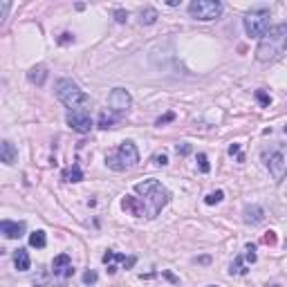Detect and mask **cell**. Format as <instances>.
<instances>
[{
  "instance_id": "4fadbf2b",
  "label": "cell",
  "mask_w": 287,
  "mask_h": 287,
  "mask_svg": "<svg viewBox=\"0 0 287 287\" xmlns=\"http://www.w3.org/2000/svg\"><path fill=\"white\" fill-rule=\"evenodd\" d=\"M121 206H123V211H128L133 213V216H146V209H144V204H141V200L139 198H133V195H126V198L121 200Z\"/></svg>"
},
{
  "instance_id": "277c9868",
  "label": "cell",
  "mask_w": 287,
  "mask_h": 287,
  "mask_svg": "<svg viewBox=\"0 0 287 287\" xmlns=\"http://www.w3.org/2000/svg\"><path fill=\"white\" fill-rule=\"evenodd\" d=\"M106 164L110 166L112 170H128V169H135L139 164V152H137V146L133 141H123L121 146L117 148L115 155H108L106 157Z\"/></svg>"
},
{
  "instance_id": "ffe728a7",
  "label": "cell",
  "mask_w": 287,
  "mask_h": 287,
  "mask_svg": "<svg viewBox=\"0 0 287 287\" xmlns=\"http://www.w3.org/2000/svg\"><path fill=\"white\" fill-rule=\"evenodd\" d=\"M139 20H141V25H152L155 20H157V12L148 7V9H144V12H141V18H139Z\"/></svg>"
},
{
  "instance_id": "484cf974",
  "label": "cell",
  "mask_w": 287,
  "mask_h": 287,
  "mask_svg": "<svg viewBox=\"0 0 287 287\" xmlns=\"http://www.w3.org/2000/svg\"><path fill=\"white\" fill-rule=\"evenodd\" d=\"M83 283H97V271H92V270H88L85 274H83Z\"/></svg>"
},
{
  "instance_id": "d6986e66",
  "label": "cell",
  "mask_w": 287,
  "mask_h": 287,
  "mask_svg": "<svg viewBox=\"0 0 287 287\" xmlns=\"http://www.w3.org/2000/svg\"><path fill=\"white\" fill-rule=\"evenodd\" d=\"M115 121H117V117L103 110V112H101V117H99V128L108 130V128H112V126H115Z\"/></svg>"
},
{
  "instance_id": "4316f807",
  "label": "cell",
  "mask_w": 287,
  "mask_h": 287,
  "mask_svg": "<svg viewBox=\"0 0 287 287\" xmlns=\"http://www.w3.org/2000/svg\"><path fill=\"white\" fill-rule=\"evenodd\" d=\"M263 242L265 245H276V234L274 231H267V234L263 236Z\"/></svg>"
},
{
  "instance_id": "44dd1931",
  "label": "cell",
  "mask_w": 287,
  "mask_h": 287,
  "mask_svg": "<svg viewBox=\"0 0 287 287\" xmlns=\"http://www.w3.org/2000/svg\"><path fill=\"white\" fill-rule=\"evenodd\" d=\"M222 198H224L222 191H216V193H209V195H206L204 202H206V204H218V202H222Z\"/></svg>"
},
{
  "instance_id": "7402d4cb",
  "label": "cell",
  "mask_w": 287,
  "mask_h": 287,
  "mask_svg": "<svg viewBox=\"0 0 287 287\" xmlns=\"http://www.w3.org/2000/svg\"><path fill=\"white\" fill-rule=\"evenodd\" d=\"M198 166H200V170H202V173H209V170H211V166H209V159H206L204 152H200V155H198Z\"/></svg>"
},
{
  "instance_id": "e0dca14e",
  "label": "cell",
  "mask_w": 287,
  "mask_h": 287,
  "mask_svg": "<svg viewBox=\"0 0 287 287\" xmlns=\"http://www.w3.org/2000/svg\"><path fill=\"white\" fill-rule=\"evenodd\" d=\"M63 180L65 182H81L83 180V170L79 169V164H72L70 169H65Z\"/></svg>"
},
{
  "instance_id": "ac0fdd59",
  "label": "cell",
  "mask_w": 287,
  "mask_h": 287,
  "mask_svg": "<svg viewBox=\"0 0 287 287\" xmlns=\"http://www.w3.org/2000/svg\"><path fill=\"white\" fill-rule=\"evenodd\" d=\"M30 245L32 247H36V249H43V247L47 245V236H45V231H34V234L30 236Z\"/></svg>"
},
{
  "instance_id": "f1b7e54d",
  "label": "cell",
  "mask_w": 287,
  "mask_h": 287,
  "mask_svg": "<svg viewBox=\"0 0 287 287\" xmlns=\"http://www.w3.org/2000/svg\"><path fill=\"white\" fill-rule=\"evenodd\" d=\"M175 151H177V155H188V152H191V146H188V144H182V146L177 144Z\"/></svg>"
},
{
  "instance_id": "8fae6325",
  "label": "cell",
  "mask_w": 287,
  "mask_h": 287,
  "mask_svg": "<svg viewBox=\"0 0 287 287\" xmlns=\"http://www.w3.org/2000/svg\"><path fill=\"white\" fill-rule=\"evenodd\" d=\"M0 234L5 238H20L25 234V222H12V220H2L0 222Z\"/></svg>"
},
{
  "instance_id": "3957f363",
  "label": "cell",
  "mask_w": 287,
  "mask_h": 287,
  "mask_svg": "<svg viewBox=\"0 0 287 287\" xmlns=\"http://www.w3.org/2000/svg\"><path fill=\"white\" fill-rule=\"evenodd\" d=\"M56 97L61 103L70 108V110H83V106L90 103V97L76 85L72 79H61L56 83Z\"/></svg>"
},
{
  "instance_id": "d6a6232c",
  "label": "cell",
  "mask_w": 287,
  "mask_h": 287,
  "mask_svg": "<svg viewBox=\"0 0 287 287\" xmlns=\"http://www.w3.org/2000/svg\"><path fill=\"white\" fill-rule=\"evenodd\" d=\"M229 152H231V155H238V157H240V146H238V144H231V146H229Z\"/></svg>"
},
{
  "instance_id": "603a6c76",
  "label": "cell",
  "mask_w": 287,
  "mask_h": 287,
  "mask_svg": "<svg viewBox=\"0 0 287 287\" xmlns=\"http://www.w3.org/2000/svg\"><path fill=\"white\" fill-rule=\"evenodd\" d=\"M256 99L260 101V106H265V108H270V103H271V97L267 92H263V90H258L256 92Z\"/></svg>"
},
{
  "instance_id": "30bf717a",
  "label": "cell",
  "mask_w": 287,
  "mask_h": 287,
  "mask_svg": "<svg viewBox=\"0 0 287 287\" xmlns=\"http://www.w3.org/2000/svg\"><path fill=\"white\" fill-rule=\"evenodd\" d=\"M52 271L56 276H63V278H70V276H74V267H72L70 256H68V253H61V256L54 258Z\"/></svg>"
},
{
  "instance_id": "52a82bcc",
  "label": "cell",
  "mask_w": 287,
  "mask_h": 287,
  "mask_svg": "<svg viewBox=\"0 0 287 287\" xmlns=\"http://www.w3.org/2000/svg\"><path fill=\"white\" fill-rule=\"evenodd\" d=\"M65 121H68V126H70L72 130H76V133H81V135H85V133H90L92 130V117H90L85 110H70L68 115H65Z\"/></svg>"
},
{
  "instance_id": "9a60e30c",
  "label": "cell",
  "mask_w": 287,
  "mask_h": 287,
  "mask_svg": "<svg viewBox=\"0 0 287 287\" xmlns=\"http://www.w3.org/2000/svg\"><path fill=\"white\" fill-rule=\"evenodd\" d=\"M27 79H30V83H34V85H43L47 79V68L45 65H36V68H32L30 72H27Z\"/></svg>"
},
{
  "instance_id": "2e32d148",
  "label": "cell",
  "mask_w": 287,
  "mask_h": 287,
  "mask_svg": "<svg viewBox=\"0 0 287 287\" xmlns=\"http://www.w3.org/2000/svg\"><path fill=\"white\" fill-rule=\"evenodd\" d=\"M14 265H16V270L18 271H27L30 270V253L25 252V249H16V253H14Z\"/></svg>"
},
{
  "instance_id": "83f0119b",
  "label": "cell",
  "mask_w": 287,
  "mask_h": 287,
  "mask_svg": "<svg viewBox=\"0 0 287 287\" xmlns=\"http://www.w3.org/2000/svg\"><path fill=\"white\" fill-rule=\"evenodd\" d=\"M173 119H175V115H173V112H169V115H164V117H159V119H157V126H164V123L173 121Z\"/></svg>"
},
{
  "instance_id": "4dcf8cb0",
  "label": "cell",
  "mask_w": 287,
  "mask_h": 287,
  "mask_svg": "<svg viewBox=\"0 0 287 287\" xmlns=\"http://www.w3.org/2000/svg\"><path fill=\"white\" fill-rule=\"evenodd\" d=\"M126 18H128V14H126V12H121V9L115 12V20H117V23H126Z\"/></svg>"
},
{
  "instance_id": "7a4b0ae2",
  "label": "cell",
  "mask_w": 287,
  "mask_h": 287,
  "mask_svg": "<svg viewBox=\"0 0 287 287\" xmlns=\"http://www.w3.org/2000/svg\"><path fill=\"white\" fill-rule=\"evenodd\" d=\"M135 191L141 195V204L146 209L148 218H155L170 200V193L166 191V186H162L157 180H144L135 186Z\"/></svg>"
},
{
  "instance_id": "9c48e42d",
  "label": "cell",
  "mask_w": 287,
  "mask_h": 287,
  "mask_svg": "<svg viewBox=\"0 0 287 287\" xmlns=\"http://www.w3.org/2000/svg\"><path fill=\"white\" fill-rule=\"evenodd\" d=\"M133 99H130V92L123 88H115L110 94H108V106H110L112 112H123L128 110Z\"/></svg>"
},
{
  "instance_id": "836d02e7",
  "label": "cell",
  "mask_w": 287,
  "mask_h": 287,
  "mask_svg": "<svg viewBox=\"0 0 287 287\" xmlns=\"http://www.w3.org/2000/svg\"><path fill=\"white\" fill-rule=\"evenodd\" d=\"M285 133H287V123H285Z\"/></svg>"
},
{
  "instance_id": "f546056e",
  "label": "cell",
  "mask_w": 287,
  "mask_h": 287,
  "mask_svg": "<svg viewBox=\"0 0 287 287\" xmlns=\"http://www.w3.org/2000/svg\"><path fill=\"white\" fill-rule=\"evenodd\" d=\"M7 12H9V2H5V0H2V2H0V20L7 16Z\"/></svg>"
},
{
  "instance_id": "d4e9b609",
  "label": "cell",
  "mask_w": 287,
  "mask_h": 287,
  "mask_svg": "<svg viewBox=\"0 0 287 287\" xmlns=\"http://www.w3.org/2000/svg\"><path fill=\"white\" fill-rule=\"evenodd\" d=\"M245 271H247V270L242 267V258L238 256L234 263H231V274H245Z\"/></svg>"
},
{
  "instance_id": "8992f818",
  "label": "cell",
  "mask_w": 287,
  "mask_h": 287,
  "mask_svg": "<svg viewBox=\"0 0 287 287\" xmlns=\"http://www.w3.org/2000/svg\"><path fill=\"white\" fill-rule=\"evenodd\" d=\"M188 14H191L195 20L209 23V20H216V18L222 14V2H220V0H193V2L188 5Z\"/></svg>"
},
{
  "instance_id": "7c38bea8",
  "label": "cell",
  "mask_w": 287,
  "mask_h": 287,
  "mask_svg": "<svg viewBox=\"0 0 287 287\" xmlns=\"http://www.w3.org/2000/svg\"><path fill=\"white\" fill-rule=\"evenodd\" d=\"M0 159H2L7 166H12L14 162L18 159V151H16V146H14L9 139L0 141Z\"/></svg>"
},
{
  "instance_id": "5bb4252c",
  "label": "cell",
  "mask_w": 287,
  "mask_h": 287,
  "mask_svg": "<svg viewBox=\"0 0 287 287\" xmlns=\"http://www.w3.org/2000/svg\"><path fill=\"white\" fill-rule=\"evenodd\" d=\"M265 220V211L260 209V206H247L245 209V222L247 224H260Z\"/></svg>"
},
{
  "instance_id": "cb8c5ba5",
  "label": "cell",
  "mask_w": 287,
  "mask_h": 287,
  "mask_svg": "<svg viewBox=\"0 0 287 287\" xmlns=\"http://www.w3.org/2000/svg\"><path fill=\"white\" fill-rule=\"evenodd\" d=\"M245 252H247V253H245L247 263H256V258H258V256H256V245H247V247H245Z\"/></svg>"
},
{
  "instance_id": "ba28073f",
  "label": "cell",
  "mask_w": 287,
  "mask_h": 287,
  "mask_svg": "<svg viewBox=\"0 0 287 287\" xmlns=\"http://www.w3.org/2000/svg\"><path fill=\"white\" fill-rule=\"evenodd\" d=\"M263 157H265V164H267L270 173L274 175V180L281 182L283 177H285V173H287V162H285V157H283V152L274 151V152H270V155L265 152Z\"/></svg>"
},
{
  "instance_id": "6da1fadb",
  "label": "cell",
  "mask_w": 287,
  "mask_h": 287,
  "mask_svg": "<svg viewBox=\"0 0 287 287\" xmlns=\"http://www.w3.org/2000/svg\"><path fill=\"white\" fill-rule=\"evenodd\" d=\"M287 52V25H276L270 27V32L260 38L256 47V59L260 63H271V61L281 59Z\"/></svg>"
},
{
  "instance_id": "1f68e13d",
  "label": "cell",
  "mask_w": 287,
  "mask_h": 287,
  "mask_svg": "<svg viewBox=\"0 0 287 287\" xmlns=\"http://www.w3.org/2000/svg\"><path fill=\"white\" fill-rule=\"evenodd\" d=\"M155 164H157V166H166V164H169V157H166V155H157V157H155Z\"/></svg>"
},
{
  "instance_id": "5b68a950",
  "label": "cell",
  "mask_w": 287,
  "mask_h": 287,
  "mask_svg": "<svg viewBox=\"0 0 287 287\" xmlns=\"http://www.w3.org/2000/svg\"><path fill=\"white\" fill-rule=\"evenodd\" d=\"M242 25H245L247 36L263 38L270 32V12L267 9H252V12L242 18Z\"/></svg>"
}]
</instances>
